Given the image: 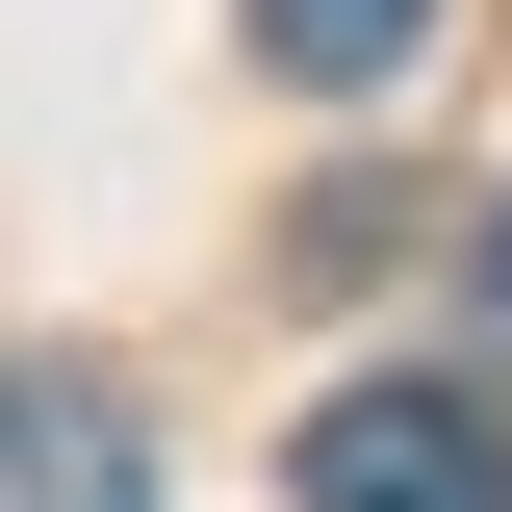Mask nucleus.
Listing matches in <instances>:
<instances>
[{
    "mask_svg": "<svg viewBox=\"0 0 512 512\" xmlns=\"http://www.w3.org/2000/svg\"><path fill=\"white\" fill-rule=\"evenodd\" d=\"M461 359L512 384V205H487V231H461Z\"/></svg>",
    "mask_w": 512,
    "mask_h": 512,
    "instance_id": "20e7f679",
    "label": "nucleus"
},
{
    "mask_svg": "<svg viewBox=\"0 0 512 512\" xmlns=\"http://www.w3.org/2000/svg\"><path fill=\"white\" fill-rule=\"evenodd\" d=\"M282 487H308V512H512L487 359H436V384H333L308 436H282Z\"/></svg>",
    "mask_w": 512,
    "mask_h": 512,
    "instance_id": "f257e3e1",
    "label": "nucleus"
},
{
    "mask_svg": "<svg viewBox=\"0 0 512 512\" xmlns=\"http://www.w3.org/2000/svg\"><path fill=\"white\" fill-rule=\"evenodd\" d=\"M0 512H154V461H128V410H103V384L0 359Z\"/></svg>",
    "mask_w": 512,
    "mask_h": 512,
    "instance_id": "f03ea898",
    "label": "nucleus"
},
{
    "mask_svg": "<svg viewBox=\"0 0 512 512\" xmlns=\"http://www.w3.org/2000/svg\"><path fill=\"white\" fill-rule=\"evenodd\" d=\"M256 26V77H308V103H384V77L436 52V0H231Z\"/></svg>",
    "mask_w": 512,
    "mask_h": 512,
    "instance_id": "7ed1b4c3",
    "label": "nucleus"
}]
</instances>
